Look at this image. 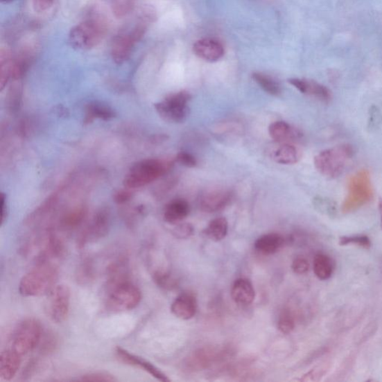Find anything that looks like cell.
<instances>
[{"mask_svg": "<svg viewBox=\"0 0 382 382\" xmlns=\"http://www.w3.org/2000/svg\"><path fill=\"white\" fill-rule=\"evenodd\" d=\"M86 216L83 209H75L65 215L62 218L61 226L65 230H72L80 226Z\"/></svg>", "mask_w": 382, "mask_h": 382, "instance_id": "1f68e13d", "label": "cell"}, {"mask_svg": "<svg viewBox=\"0 0 382 382\" xmlns=\"http://www.w3.org/2000/svg\"><path fill=\"white\" fill-rule=\"evenodd\" d=\"M111 227V218L109 211L101 209L95 215L92 222L78 235L77 248L84 249L88 243L104 238L109 234Z\"/></svg>", "mask_w": 382, "mask_h": 382, "instance_id": "8fae6325", "label": "cell"}, {"mask_svg": "<svg viewBox=\"0 0 382 382\" xmlns=\"http://www.w3.org/2000/svg\"><path fill=\"white\" fill-rule=\"evenodd\" d=\"M231 296L236 304L247 306L251 305L256 298V290L250 279L239 278L233 283Z\"/></svg>", "mask_w": 382, "mask_h": 382, "instance_id": "d6986e66", "label": "cell"}, {"mask_svg": "<svg viewBox=\"0 0 382 382\" xmlns=\"http://www.w3.org/2000/svg\"><path fill=\"white\" fill-rule=\"evenodd\" d=\"M132 198V193L129 191H121L117 192L114 196L116 202L123 204L128 202Z\"/></svg>", "mask_w": 382, "mask_h": 382, "instance_id": "7bdbcfd3", "label": "cell"}, {"mask_svg": "<svg viewBox=\"0 0 382 382\" xmlns=\"http://www.w3.org/2000/svg\"><path fill=\"white\" fill-rule=\"evenodd\" d=\"M277 327L284 335H290L295 330V318L290 309H285L281 311L278 319Z\"/></svg>", "mask_w": 382, "mask_h": 382, "instance_id": "4dcf8cb0", "label": "cell"}, {"mask_svg": "<svg viewBox=\"0 0 382 382\" xmlns=\"http://www.w3.org/2000/svg\"><path fill=\"white\" fill-rule=\"evenodd\" d=\"M313 269L319 279L326 281L331 278L334 272V263L327 254L319 253L313 259Z\"/></svg>", "mask_w": 382, "mask_h": 382, "instance_id": "d4e9b609", "label": "cell"}, {"mask_svg": "<svg viewBox=\"0 0 382 382\" xmlns=\"http://www.w3.org/2000/svg\"><path fill=\"white\" fill-rule=\"evenodd\" d=\"M134 0H114L113 12L116 17H123L130 13L133 6Z\"/></svg>", "mask_w": 382, "mask_h": 382, "instance_id": "d590c367", "label": "cell"}, {"mask_svg": "<svg viewBox=\"0 0 382 382\" xmlns=\"http://www.w3.org/2000/svg\"><path fill=\"white\" fill-rule=\"evenodd\" d=\"M288 83L303 94L311 96L323 103L331 99V92L325 85L307 78H291Z\"/></svg>", "mask_w": 382, "mask_h": 382, "instance_id": "2e32d148", "label": "cell"}, {"mask_svg": "<svg viewBox=\"0 0 382 382\" xmlns=\"http://www.w3.org/2000/svg\"><path fill=\"white\" fill-rule=\"evenodd\" d=\"M71 293L65 285L55 286L49 293L46 303L47 316L55 323H62L69 315Z\"/></svg>", "mask_w": 382, "mask_h": 382, "instance_id": "30bf717a", "label": "cell"}, {"mask_svg": "<svg viewBox=\"0 0 382 382\" xmlns=\"http://www.w3.org/2000/svg\"><path fill=\"white\" fill-rule=\"evenodd\" d=\"M153 278L157 286L165 290H173L179 286V281L166 270L155 271Z\"/></svg>", "mask_w": 382, "mask_h": 382, "instance_id": "f546056e", "label": "cell"}, {"mask_svg": "<svg viewBox=\"0 0 382 382\" xmlns=\"http://www.w3.org/2000/svg\"><path fill=\"white\" fill-rule=\"evenodd\" d=\"M175 160L181 165L186 166V168H195L198 164V161L195 159V157L187 152L179 153L175 156Z\"/></svg>", "mask_w": 382, "mask_h": 382, "instance_id": "ab89813d", "label": "cell"}, {"mask_svg": "<svg viewBox=\"0 0 382 382\" xmlns=\"http://www.w3.org/2000/svg\"><path fill=\"white\" fill-rule=\"evenodd\" d=\"M76 381L83 382H115L117 381V379L114 375L107 373V372L96 371L84 374Z\"/></svg>", "mask_w": 382, "mask_h": 382, "instance_id": "836d02e7", "label": "cell"}, {"mask_svg": "<svg viewBox=\"0 0 382 382\" xmlns=\"http://www.w3.org/2000/svg\"><path fill=\"white\" fill-rule=\"evenodd\" d=\"M191 98L190 93L185 91L171 94L163 101L155 104V109L166 121L173 123H183L189 117V103Z\"/></svg>", "mask_w": 382, "mask_h": 382, "instance_id": "9c48e42d", "label": "cell"}, {"mask_svg": "<svg viewBox=\"0 0 382 382\" xmlns=\"http://www.w3.org/2000/svg\"><path fill=\"white\" fill-rule=\"evenodd\" d=\"M43 328L40 321L35 318H26L15 328L12 336V349L19 356H25L40 344Z\"/></svg>", "mask_w": 382, "mask_h": 382, "instance_id": "ba28073f", "label": "cell"}, {"mask_svg": "<svg viewBox=\"0 0 382 382\" xmlns=\"http://www.w3.org/2000/svg\"><path fill=\"white\" fill-rule=\"evenodd\" d=\"M115 113L110 107L101 103H94L88 105L85 121L90 123L95 119L110 121L114 119Z\"/></svg>", "mask_w": 382, "mask_h": 382, "instance_id": "f1b7e54d", "label": "cell"}, {"mask_svg": "<svg viewBox=\"0 0 382 382\" xmlns=\"http://www.w3.org/2000/svg\"><path fill=\"white\" fill-rule=\"evenodd\" d=\"M142 21L131 31L121 33L116 36L112 44V56L116 64L125 62L130 57L133 48L144 35L148 24L155 18V13L151 9L143 13Z\"/></svg>", "mask_w": 382, "mask_h": 382, "instance_id": "8992f818", "label": "cell"}, {"mask_svg": "<svg viewBox=\"0 0 382 382\" xmlns=\"http://www.w3.org/2000/svg\"><path fill=\"white\" fill-rule=\"evenodd\" d=\"M130 263L125 257L112 262L106 269V286L130 280Z\"/></svg>", "mask_w": 382, "mask_h": 382, "instance_id": "44dd1931", "label": "cell"}, {"mask_svg": "<svg viewBox=\"0 0 382 382\" xmlns=\"http://www.w3.org/2000/svg\"><path fill=\"white\" fill-rule=\"evenodd\" d=\"M22 356L13 349H6L0 355V378L3 381H11L21 367Z\"/></svg>", "mask_w": 382, "mask_h": 382, "instance_id": "ac0fdd59", "label": "cell"}, {"mask_svg": "<svg viewBox=\"0 0 382 382\" xmlns=\"http://www.w3.org/2000/svg\"><path fill=\"white\" fill-rule=\"evenodd\" d=\"M193 51L201 60L209 62H216L225 55L223 44L214 38H202L196 42Z\"/></svg>", "mask_w": 382, "mask_h": 382, "instance_id": "9a60e30c", "label": "cell"}, {"mask_svg": "<svg viewBox=\"0 0 382 382\" xmlns=\"http://www.w3.org/2000/svg\"><path fill=\"white\" fill-rule=\"evenodd\" d=\"M115 356L121 363L130 367L139 368L159 381H171V379L166 376L163 371L155 366L151 362L139 356L131 354L130 351L121 347H116Z\"/></svg>", "mask_w": 382, "mask_h": 382, "instance_id": "4fadbf2b", "label": "cell"}, {"mask_svg": "<svg viewBox=\"0 0 382 382\" xmlns=\"http://www.w3.org/2000/svg\"><path fill=\"white\" fill-rule=\"evenodd\" d=\"M340 245L341 246H347V245L355 244L356 246L365 249H369L371 246V241L365 235L361 236L342 237L340 238Z\"/></svg>", "mask_w": 382, "mask_h": 382, "instance_id": "e575fe53", "label": "cell"}, {"mask_svg": "<svg viewBox=\"0 0 382 382\" xmlns=\"http://www.w3.org/2000/svg\"><path fill=\"white\" fill-rule=\"evenodd\" d=\"M198 308L197 297L193 293L187 291L175 299L171 305V311L176 318L189 320L196 315Z\"/></svg>", "mask_w": 382, "mask_h": 382, "instance_id": "e0dca14e", "label": "cell"}, {"mask_svg": "<svg viewBox=\"0 0 382 382\" xmlns=\"http://www.w3.org/2000/svg\"><path fill=\"white\" fill-rule=\"evenodd\" d=\"M58 338L53 332L48 331L43 333V336L38 347L39 352L42 356H50L53 354L58 347Z\"/></svg>", "mask_w": 382, "mask_h": 382, "instance_id": "d6a6232c", "label": "cell"}, {"mask_svg": "<svg viewBox=\"0 0 382 382\" xmlns=\"http://www.w3.org/2000/svg\"><path fill=\"white\" fill-rule=\"evenodd\" d=\"M328 370L327 365L318 366L309 372L306 375L301 378L302 381H318L321 377L324 376Z\"/></svg>", "mask_w": 382, "mask_h": 382, "instance_id": "74e56055", "label": "cell"}, {"mask_svg": "<svg viewBox=\"0 0 382 382\" xmlns=\"http://www.w3.org/2000/svg\"><path fill=\"white\" fill-rule=\"evenodd\" d=\"M374 198V188L370 174L367 170H361L352 175L348 182V192L342 205V211L354 212L365 207Z\"/></svg>", "mask_w": 382, "mask_h": 382, "instance_id": "52a82bcc", "label": "cell"}, {"mask_svg": "<svg viewBox=\"0 0 382 382\" xmlns=\"http://www.w3.org/2000/svg\"><path fill=\"white\" fill-rule=\"evenodd\" d=\"M309 269V262L304 257H297L292 263V270L297 275H303V274L307 273Z\"/></svg>", "mask_w": 382, "mask_h": 382, "instance_id": "f35d334b", "label": "cell"}, {"mask_svg": "<svg viewBox=\"0 0 382 382\" xmlns=\"http://www.w3.org/2000/svg\"><path fill=\"white\" fill-rule=\"evenodd\" d=\"M270 138L279 143H289L302 139L300 130L285 121H277L271 123L268 128Z\"/></svg>", "mask_w": 382, "mask_h": 382, "instance_id": "ffe728a7", "label": "cell"}, {"mask_svg": "<svg viewBox=\"0 0 382 382\" xmlns=\"http://www.w3.org/2000/svg\"><path fill=\"white\" fill-rule=\"evenodd\" d=\"M55 0H33V6L35 11L38 13H43L50 10Z\"/></svg>", "mask_w": 382, "mask_h": 382, "instance_id": "60d3db41", "label": "cell"}, {"mask_svg": "<svg viewBox=\"0 0 382 382\" xmlns=\"http://www.w3.org/2000/svg\"><path fill=\"white\" fill-rule=\"evenodd\" d=\"M96 275L94 262L92 259L86 257L78 264L76 272V279L81 286H87L94 281Z\"/></svg>", "mask_w": 382, "mask_h": 382, "instance_id": "4316f807", "label": "cell"}, {"mask_svg": "<svg viewBox=\"0 0 382 382\" xmlns=\"http://www.w3.org/2000/svg\"><path fill=\"white\" fill-rule=\"evenodd\" d=\"M107 23L100 14H93L71 29V45L78 51H88L99 44L106 33Z\"/></svg>", "mask_w": 382, "mask_h": 382, "instance_id": "7a4b0ae2", "label": "cell"}, {"mask_svg": "<svg viewBox=\"0 0 382 382\" xmlns=\"http://www.w3.org/2000/svg\"><path fill=\"white\" fill-rule=\"evenodd\" d=\"M302 158V151L290 143H284L272 153V159L281 164H295Z\"/></svg>", "mask_w": 382, "mask_h": 382, "instance_id": "cb8c5ba5", "label": "cell"}, {"mask_svg": "<svg viewBox=\"0 0 382 382\" xmlns=\"http://www.w3.org/2000/svg\"><path fill=\"white\" fill-rule=\"evenodd\" d=\"M58 279L56 262L37 261L19 284V292L25 297H40L50 293Z\"/></svg>", "mask_w": 382, "mask_h": 382, "instance_id": "6da1fadb", "label": "cell"}, {"mask_svg": "<svg viewBox=\"0 0 382 382\" xmlns=\"http://www.w3.org/2000/svg\"><path fill=\"white\" fill-rule=\"evenodd\" d=\"M12 1H14V0H1V2L3 3H10Z\"/></svg>", "mask_w": 382, "mask_h": 382, "instance_id": "bcb514c9", "label": "cell"}, {"mask_svg": "<svg viewBox=\"0 0 382 382\" xmlns=\"http://www.w3.org/2000/svg\"><path fill=\"white\" fill-rule=\"evenodd\" d=\"M379 210L381 216V229H382V199L380 198L379 201Z\"/></svg>", "mask_w": 382, "mask_h": 382, "instance_id": "f6af8a7d", "label": "cell"}, {"mask_svg": "<svg viewBox=\"0 0 382 382\" xmlns=\"http://www.w3.org/2000/svg\"><path fill=\"white\" fill-rule=\"evenodd\" d=\"M227 352L213 347L200 348L185 359L184 366L189 372L202 371L223 359Z\"/></svg>", "mask_w": 382, "mask_h": 382, "instance_id": "7c38bea8", "label": "cell"}, {"mask_svg": "<svg viewBox=\"0 0 382 382\" xmlns=\"http://www.w3.org/2000/svg\"><path fill=\"white\" fill-rule=\"evenodd\" d=\"M232 198L229 190L214 189L205 192L199 200L200 209L207 213L220 211L227 207Z\"/></svg>", "mask_w": 382, "mask_h": 382, "instance_id": "5bb4252c", "label": "cell"}, {"mask_svg": "<svg viewBox=\"0 0 382 382\" xmlns=\"http://www.w3.org/2000/svg\"><path fill=\"white\" fill-rule=\"evenodd\" d=\"M253 80L256 82L262 89L272 96H278L281 94V87L280 84L270 76L256 72L252 75Z\"/></svg>", "mask_w": 382, "mask_h": 382, "instance_id": "83f0119b", "label": "cell"}, {"mask_svg": "<svg viewBox=\"0 0 382 382\" xmlns=\"http://www.w3.org/2000/svg\"><path fill=\"white\" fill-rule=\"evenodd\" d=\"M190 213L189 203L182 199L174 200L166 205L164 219L166 223L176 225L182 222Z\"/></svg>", "mask_w": 382, "mask_h": 382, "instance_id": "603a6c76", "label": "cell"}, {"mask_svg": "<svg viewBox=\"0 0 382 382\" xmlns=\"http://www.w3.org/2000/svg\"><path fill=\"white\" fill-rule=\"evenodd\" d=\"M286 239L278 233H269L262 235L254 242V246L264 256H271L279 252L285 244Z\"/></svg>", "mask_w": 382, "mask_h": 382, "instance_id": "7402d4cb", "label": "cell"}, {"mask_svg": "<svg viewBox=\"0 0 382 382\" xmlns=\"http://www.w3.org/2000/svg\"><path fill=\"white\" fill-rule=\"evenodd\" d=\"M381 270H382V263H381Z\"/></svg>", "mask_w": 382, "mask_h": 382, "instance_id": "7dc6e473", "label": "cell"}, {"mask_svg": "<svg viewBox=\"0 0 382 382\" xmlns=\"http://www.w3.org/2000/svg\"><path fill=\"white\" fill-rule=\"evenodd\" d=\"M354 153L351 145L342 144L320 152L313 159V163L320 174L336 179L345 171Z\"/></svg>", "mask_w": 382, "mask_h": 382, "instance_id": "5b68a950", "label": "cell"}, {"mask_svg": "<svg viewBox=\"0 0 382 382\" xmlns=\"http://www.w3.org/2000/svg\"><path fill=\"white\" fill-rule=\"evenodd\" d=\"M175 161L157 159L137 163L125 177V187L139 189L159 179L171 170Z\"/></svg>", "mask_w": 382, "mask_h": 382, "instance_id": "277c9868", "label": "cell"}, {"mask_svg": "<svg viewBox=\"0 0 382 382\" xmlns=\"http://www.w3.org/2000/svg\"><path fill=\"white\" fill-rule=\"evenodd\" d=\"M194 233V228L191 223H180L176 224L173 229V234L175 237L180 239H188L192 236Z\"/></svg>", "mask_w": 382, "mask_h": 382, "instance_id": "8d00e7d4", "label": "cell"}, {"mask_svg": "<svg viewBox=\"0 0 382 382\" xmlns=\"http://www.w3.org/2000/svg\"><path fill=\"white\" fill-rule=\"evenodd\" d=\"M37 362L38 361L36 359H33L28 362L22 374V378L24 380H26L27 378L33 376L37 367Z\"/></svg>", "mask_w": 382, "mask_h": 382, "instance_id": "b9f144b4", "label": "cell"}, {"mask_svg": "<svg viewBox=\"0 0 382 382\" xmlns=\"http://www.w3.org/2000/svg\"><path fill=\"white\" fill-rule=\"evenodd\" d=\"M228 230V220L220 217L212 220L204 230V234L210 240L218 242L227 237Z\"/></svg>", "mask_w": 382, "mask_h": 382, "instance_id": "484cf974", "label": "cell"}, {"mask_svg": "<svg viewBox=\"0 0 382 382\" xmlns=\"http://www.w3.org/2000/svg\"><path fill=\"white\" fill-rule=\"evenodd\" d=\"M7 217V209L6 205V198L4 194H2V209H1V225L4 224Z\"/></svg>", "mask_w": 382, "mask_h": 382, "instance_id": "ee69618b", "label": "cell"}, {"mask_svg": "<svg viewBox=\"0 0 382 382\" xmlns=\"http://www.w3.org/2000/svg\"><path fill=\"white\" fill-rule=\"evenodd\" d=\"M105 305L114 313L130 311L138 307L142 299L139 288L131 280L105 286Z\"/></svg>", "mask_w": 382, "mask_h": 382, "instance_id": "3957f363", "label": "cell"}]
</instances>
